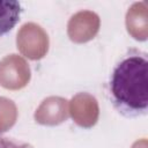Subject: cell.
I'll return each instance as SVG.
<instances>
[{"mask_svg": "<svg viewBox=\"0 0 148 148\" xmlns=\"http://www.w3.org/2000/svg\"><path fill=\"white\" fill-rule=\"evenodd\" d=\"M22 10L18 1H0V36L13 30L20 21Z\"/></svg>", "mask_w": 148, "mask_h": 148, "instance_id": "2", "label": "cell"}, {"mask_svg": "<svg viewBox=\"0 0 148 148\" xmlns=\"http://www.w3.org/2000/svg\"><path fill=\"white\" fill-rule=\"evenodd\" d=\"M0 148H34L30 143L9 136L0 135Z\"/></svg>", "mask_w": 148, "mask_h": 148, "instance_id": "3", "label": "cell"}, {"mask_svg": "<svg viewBox=\"0 0 148 148\" xmlns=\"http://www.w3.org/2000/svg\"><path fill=\"white\" fill-rule=\"evenodd\" d=\"M114 110L126 118H138L148 111V54L130 49L114 64L106 86Z\"/></svg>", "mask_w": 148, "mask_h": 148, "instance_id": "1", "label": "cell"}]
</instances>
